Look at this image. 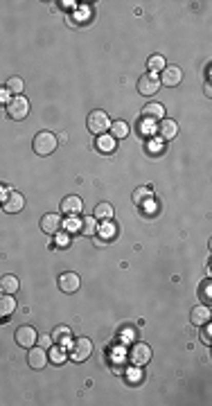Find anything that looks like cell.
Instances as JSON below:
<instances>
[{
	"label": "cell",
	"mask_w": 212,
	"mask_h": 406,
	"mask_svg": "<svg viewBox=\"0 0 212 406\" xmlns=\"http://www.w3.org/2000/svg\"><path fill=\"white\" fill-rule=\"evenodd\" d=\"M0 289H3V294H18V289H21V282H18V278L16 276H11V273H7V276H3L0 278Z\"/></svg>",
	"instance_id": "16"
},
{
	"label": "cell",
	"mask_w": 212,
	"mask_h": 406,
	"mask_svg": "<svg viewBox=\"0 0 212 406\" xmlns=\"http://www.w3.org/2000/svg\"><path fill=\"white\" fill-rule=\"evenodd\" d=\"M27 365H30L32 370H41L48 365V352H45V347L41 345H32L30 352H27Z\"/></svg>",
	"instance_id": "10"
},
{
	"label": "cell",
	"mask_w": 212,
	"mask_h": 406,
	"mask_svg": "<svg viewBox=\"0 0 212 406\" xmlns=\"http://www.w3.org/2000/svg\"><path fill=\"white\" fill-rule=\"evenodd\" d=\"M160 86H167V88H176L183 82V70L179 66H165L160 70Z\"/></svg>",
	"instance_id": "8"
},
{
	"label": "cell",
	"mask_w": 212,
	"mask_h": 406,
	"mask_svg": "<svg viewBox=\"0 0 212 406\" xmlns=\"http://www.w3.org/2000/svg\"><path fill=\"white\" fill-rule=\"evenodd\" d=\"M86 127L93 136H104L108 129H111V120H108V113L104 111H93L86 120Z\"/></svg>",
	"instance_id": "3"
},
{
	"label": "cell",
	"mask_w": 212,
	"mask_h": 406,
	"mask_svg": "<svg viewBox=\"0 0 212 406\" xmlns=\"http://www.w3.org/2000/svg\"><path fill=\"white\" fill-rule=\"evenodd\" d=\"M9 95H11V93L7 90V86H5V88H0V104H7V102L11 100Z\"/></svg>",
	"instance_id": "32"
},
{
	"label": "cell",
	"mask_w": 212,
	"mask_h": 406,
	"mask_svg": "<svg viewBox=\"0 0 212 406\" xmlns=\"http://www.w3.org/2000/svg\"><path fill=\"white\" fill-rule=\"evenodd\" d=\"M210 291H212V280H205L201 287H199V296L203 298L205 305H210V300H212V294H210Z\"/></svg>",
	"instance_id": "28"
},
{
	"label": "cell",
	"mask_w": 212,
	"mask_h": 406,
	"mask_svg": "<svg viewBox=\"0 0 212 406\" xmlns=\"http://www.w3.org/2000/svg\"><path fill=\"white\" fill-rule=\"evenodd\" d=\"M52 341L54 343H59V345H70V330L66 327V325H59V327L54 330V334H52Z\"/></svg>",
	"instance_id": "22"
},
{
	"label": "cell",
	"mask_w": 212,
	"mask_h": 406,
	"mask_svg": "<svg viewBox=\"0 0 212 406\" xmlns=\"http://www.w3.org/2000/svg\"><path fill=\"white\" fill-rule=\"evenodd\" d=\"M190 321H192V325H197V327L205 325V323L210 321V307L208 305H197L190 312Z\"/></svg>",
	"instance_id": "14"
},
{
	"label": "cell",
	"mask_w": 212,
	"mask_h": 406,
	"mask_svg": "<svg viewBox=\"0 0 212 406\" xmlns=\"http://www.w3.org/2000/svg\"><path fill=\"white\" fill-rule=\"evenodd\" d=\"M129 136V124L124 120H118V122H111V138H127Z\"/></svg>",
	"instance_id": "21"
},
{
	"label": "cell",
	"mask_w": 212,
	"mask_h": 406,
	"mask_svg": "<svg viewBox=\"0 0 212 406\" xmlns=\"http://www.w3.org/2000/svg\"><path fill=\"white\" fill-rule=\"evenodd\" d=\"M201 339H203V343H205V345H210V339H212V327H210L208 323H205V325H203V330H201Z\"/></svg>",
	"instance_id": "30"
},
{
	"label": "cell",
	"mask_w": 212,
	"mask_h": 406,
	"mask_svg": "<svg viewBox=\"0 0 212 406\" xmlns=\"http://www.w3.org/2000/svg\"><path fill=\"white\" fill-rule=\"evenodd\" d=\"M64 228V219H61V215L56 212H48L41 217V230L45 233V235H56V233Z\"/></svg>",
	"instance_id": "11"
},
{
	"label": "cell",
	"mask_w": 212,
	"mask_h": 406,
	"mask_svg": "<svg viewBox=\"0 0 212 406\" xmlns=\"http://www.w3.org/2000/svg\"><path fill=\"white\" fill-rule=\"evenodd\" d=\"M102 233H104V235H115V228H113L111 224H106L104 228H102Z\"/></svg>",
	"instance_id": "34"
},
{
	"label": "cell",
	"mask_w": 212,
	"mask_h": 406,
	"mask_svg": "<svg viewBox=\"0 0 212 406\" xmlns=\"http://www.w3.org/2000/svg\"><path fill=\"white\" fill-rule=\"evenodd\" d=\"M158 138L160 140H174L176 133H179V124H176V120H169V118H163L158 122Z\"/></svg>",
	"instance_id": "13"
},
{
	"label": "cell",
	"mask_w": 212,
	"mask_h": 406,
	"mask_svg": "<svg viewBox=\"0 0 212 406\" xmlns=\"http://www.w3.org/2000/svg\"><path fill=\"white\" fill-rule=\"evenodd\" d=\"M56 145H59V140H56L52 131H38L32 140V149L36 156H50V153H54Z\"/></svg>",
	"instance_id": "1"
},
{
	"label": "cell",
	"mask_w": 212,
	"mask_h": 406,
	"mask_svg": "<svg viewBox=\"0 0 212 406\" xmlns=\"http://www.w3.org/2000/svg\"><path fill=\"white\" fill-rule=\"evenodd\" d=\"M129 361L136 365V368H142L151 361V347L147 343H133L129 350Z\"/></svg>",
	"instance_id": "5"
},
{
	"label": "cell",
	"mask_w": 212,
	"mask_h": 406,
	"mask_svg": "<svg viewBox=\"0 0 212 406\" xmlns=\"http://www.w3.org/2000/svg\"><path fill=\"white\" fill-rule=\"evenodd\" d=\"M165 68V56L163 54H153L149 59V72H160Z\"/></svg>",
	"instance_id": "27"
},
{
	"label": "cell",
	"mask_w": 212,
	"mask_h": 406,
	"mask_svg": "<svg viewBox=\"0 0 212 406\" xmlns=\"http://www.w3.org/2000/svg\"><path fill=\"white\" fill-rule=\"evenodd\" d=\"M64 226L70 228V230H79V219H77V215H70V219H68Z\"/></svg>",
	"instance_id": "31"
},
{
	"label": "cell",
	"mask_w": 212,
	"mask_h": 406,
	"mask_svg": "<svg viewBox=\"0 0 212 406\" xmlns=\"http://www.w3.org/2000/svg\"><path fill=\"white\" fill-rule=\"evenodd\" d=\"M158 88H160V79H158L156 72H147V75H142V77L138 79V93H140L142 97L156 95Z\"/></svg>",
	"instance_id": "7"
},
{
	"label": "cell",
	"mask_w": 212,
	"mask_h": 406,
	"mask_svg": "<svg viewBox=\"0 0 212 406\" xmlns=\"http://www.w3.org/2000/svg\"><path fill=\"white\" fill-rule=\"evenodd\" d=\"M14 310H16V300H14V296H0V318H7V316H11L14 314Z\"/></svg>",
	"instance_id": "19"
},
{
	"label": "cell",
	"mask_w": 212,
	"mask_h": 406,
	"mask_svg": "<svg viewBox=\"0 0 212 406\" xmlns=\"http://www.w3.org/2000/svg\"><path fill=\"white\" fill-rule=\"evenodd\" d=\"M151 197H153L151 187H138V190H133V194H131V199H133L136 205H142L145 201H151Z\"/></svg>",
	"instance_id": "23"
},
{
	"label": "cell",
	"mask_w": 212,
	"mask_h": 406,
	"mask_svg": "<svg viewBox=\"0 0 212 406\" xmlns=\"http://www.w3.org/2000/svg\"><path fill=\"white\" fill-rule=\"evenodd\" d=\"M23 208H25V197H23L21 192L9 190L7 194H5V199H3V210H5V212L16 215V212H21Z\"/></svg>",
	"instance_id": "9"
},
{
	"label": "cell",
	"mask_w": 212,
	"mask_h": 406,
	"mask_svg": "<svg viewBox=\"0 0 212 406\" xmlns=\"http://www.w3.org/2000/svg\"><path fill=\"white\" fill-rule=\"evenodd\" d=\"M0 294H3V289H0Z\"/></svg>",
	"instance_id": "35"
},
{
	"label": "cell",
	"mask_w": 212,
	"mask_h": 406,
	"mask_svg": "<svg viewBox=\"0 0 212 406\" xmlns=\"http://www.w3.org/2000/svg\"><path fill=\"white\" fill-rule=\"evenodd\" d=\"M23 88H25V84H23L21 77H11L7 82V90L11 93V97L14 95H23Z\"/></svg>",
	"instance_id": "26"
},
{
	"label": "cell",
	"mask_w": 212,
	"mask_h": 406,
	"mask_svg": "<svg viewBox=\"0 0 212 406\" xmlns=\"http://www.w3.org/2000/svg\"><path fill=\"white\" fill-rule=\"evenodd\" d=\"M36 339H38V332H36V327H32V325H21V327L14 332V341L18 343V347H27V350H30L32 345H36Z\"/></svg>",
	"instance_id": "6"
},
{
	"label": "cell",
	"mask_w": 212,
	"mask_h": 406,
	"mask_svg": "<svg viewBox=\"0 0 212 406\" xmlns=\"http://www.w3.org/2000/svg\"><path fill=\"white\" fill-rule=\"evenodd\" d=\"M79 233H82V235H95L97 233L95 217H84V219H79Z\"/></svg>",
	"instance_id": "20"
},
{
	"label": "cell",
	"mask_w": 212,
	"mask_h": 406,
	"mask_svg": "<svg viewBox=\"0 0 212 406\" xmlns=\"http://www.w3.org/2000/svg\"><path fill=\"white\" fill-rule=\"evenodd\" d=\"M27 113H30V102H27L23 95H14L7 102V115L11 120H25Z\"/></svg>",
	"instance_id": "4"
},
{
	"label": "cell",
	"mask_w": 212,
	"mask_h": 406,
	"mask_svg": "<svg viewBox=\"0 0 212 406\" xmlns=\"http://www.w3.org/2000/svg\"><path fill=\"white\" fill-rule=\"evenodd\" d=\"M82 208H84V203H82V199L79 197H66L64 201H61V210H64V212L70 217V215H79L82 212Z\"/></svg>",
	"instance_id": "15"
},
{
	"label": "cell",
	"mask_w": 212,
	"mask_h": 406,
	"mask_svg": "<svg viewBox=\"0 0 212 406\" xmlns=\"http://www.w3.org/2000/svg\"><path fill=\"white\" fill-rule=\"evenodd\" d=\"M113 215H115V210H113V205L108 203V201L95 205V215H93V217H95L97 221H111Z\"/></svg>",
	"instance_id": "17"
},
{
	"label": "cell",
	"mask_w": 212,
	"mask_h": 406,
	"mask_svg": "<svg viewBox=\"0 0 212 406\" xmlns=\"http://www.w3.org/2000/svg\"><path fill=\"white\" fill-rule=\"evenodd\" d=\"M142 113H145L147 120H163L165 118V106L158 104V102H149V104L142 108Z\"/></svg>",
	"instance_id": "18"
},
{
	"label": "cell",
	"mask_w": 212,
	"mask_h": 406,
	"mask_svg": "<svg viewBox=\"0 0 212 406\" xmlns=\"http://www.w3.org/2000/svg\"><path fill=\"white\" fill-rule=\"evenodd\" d=\"M52 336H50V334H43V336H38V339H36V345H41V347H52Z\"/></svg>",
	"instance_id": "29"
},
{
	"label": "cell",
	"mask_w": 212,
	"mask_h": 406,
	"mask_svg": "<svg viewBox=\"0 0 212 406\" xmlns=\"http://www.w3.org/2000/svg\"><path fill=\"white\" fill-rule=\"evenodd\" d=\"M97 147H100V151L104 153H113L115 151V138H111V136H100V140H97Z\"/></svg>",
	"instance_id": "25"
},
{
	"label": "cell",
	"mask_w": 212,
	"mask_h": 406,
	"mask_svg": "<svg viewBox=\"0 0 212 406\" xmlns=\"http://www.w3.org/2000/svg\"><path fill=\"white\" fill-rule=\"evenodd\" d=\"M56 284H59V289L64 291V294H74V291L82 287V280H79V276L74 271H66L59 276Z\"/></svg>",
	"instance_id": "12"
},
{
	"label": "cell",
	"mask_w": 212,
	"mask_h": 406,
	"mask_svg": "<svg viewBox=\"0 0 212 406\" xmlns=\"http://www.w3.org/2000/svg\"><path fill=\"white\" fill-rule=\"evenodd\" d=\"M56 239H59V246H66V244H68V239H70V237H68L66 233H61V230H59V233H56Z\"/></svg>",
	"instance_id": "33"
},
{
	"label": "cell",
	"mask_w": 212,
	"mask_h": 406,
	"mask_svg": "<svg viewBox=\"0 0 212 406\" xmlns=\"http://www.w3.org/2000/svg\"><path fill=\"white\" fill-rule=\"evenodd\" d=\"M48 359H52V361H54L56 365H61V363H64L68 357H66V350H64V347H61L59 343H54V345H52V350H50V354H48Z\"/></svg>",
	"instance_id": "24"
},
{
	"label": "cell",
	"mask_w": 212,
	"mask_h": 406,
	"mask_svg": "<svg viewBox=\"0 0 212 406\" xmlns=\"http://www.w3.org/2000/svg\"><path fill=\"white\" fill-rule=\"evenodd\" d=\"M93 354V341L86 339V336H79V339H74L70 343V352H68V357L72 359V361H86V359Z\"/></svg>",
	"instance_id": "2"
}]
</instances>
